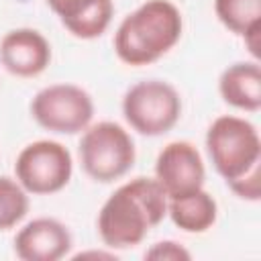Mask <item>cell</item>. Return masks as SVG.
I'll return each instance as SVG.
<instances>
[{
	"instance_id": "obj_1",
	"label": "cell",
	"mask_w": 261,
	"mask_h": 261,
	"mask_svg": "<svg viewBox=\"0 0 261 261\" xmlns=\"http://www.w3.org/2000/svg\"><path fill=\"white\" fill-rule=\"evenodd\" d=\"M167 214V196L155 177L122 184L98 212V234L110 249H133Z\"/></svg>"
},
{
	"instance_id": "obj_2",
	"label": "cell",
	"mask_w": 261,
	"mask_h": 261,
	"mask_svg": "<svg viewBox=\"0 0 261 261\" xmlns=\"http://www.w3.org/2000/svg\"><path fill=\"white\" fill-rule=\"evenodd\" d=\"M206 149L214 169L239 198H261V139L255 124L232 114L218 116L208 126Z\"/></svg>"
},
{
	"instance_id": "obj_3",
	"label": "cell",
	"mask_w": 261,
	"mask_h": 261,
	"mask_svg": "<svg viewBox=\"0 0 261 261\" xmlns=\"http://www.w3.org/2000/svg\"><path fill=\"white\" fill-rule=\"evenodd\" d=\"M184 20L169 0H147L118 24L114 53L126 65H149L163 57L181 37Z\"/></svg>"
},
{
	"instance_id": "obj_4",
	"label": "cell",
	"mask_w": 261,
	"mask_h": 261,
	"mask_svg": "<svg viewBox=\"0 0 261 261\" xmlns=\"http://www.w3.org/2000/svg\"><path fill=\"white\" fill-rule=\"evenodd\" d=\"M135 141L116 122L102 120L86 128L80 141V161L86 175L110 184L135 165Z\"/></svg>"
},
{
	"instance_id": "obj_5",
	"label": "cell",
	"mask_w": 261,
	"mask_h": 261,
	"mask_svg": "<svg viewBox=\"0 0 261 261\" xmlns=\"http://www.w3.org/2000/svg\"><path fill=\"white\" fill-rule=\"evenodd\" d=\"M126 122L145 137H159L175 126L181 114L177 90L163 80H145L130 86L122 98Z\"/></svg>"
},
{
	"instance_id": "obj_6",
	"label": "cell",
	"mask_w": 261,
	"mask_h": 261,
	"mask_svg": "<svg viewBox=\"0 0 261 261\" xmlns=\"http://www.w3.org/2000/svg\"><path fill=\"white\" fill-rule=\"evenodd\" d=\"M39 126L59 135H75L90 126L94 116L92 96L73 84H53L39 90L31 102Z\"/></svg>"
},
{
	"instance_id": "obj_7",
	"label": "cell",
	"mask_w": 261,
	"mask_h": 261,
	"mask_svg": "<svg viewBox=\"0 0 261 261\" xmlns=\"http://www.w3.org/2000/svg\"><path fill=\"white\" fill-rule=\"evenodd\" d=\"M73 171L71 153L65 145L57 141H35L27 145L14 163V173L18 184L27 194L47 196L63 190Z\"/></svg>"
},
{
	"instance_id": "obj_8",
	"label": "cell",
	"mask_w": 261,
	"mask_h": 261,
	"mask_svg": "<svg viewBox=\"0 0 261 261\" xmlns=\"http://www.w3.org/2000/svg\"><path fill=\"white\" fill-rule=\"evenodd\" d=\"M206 169L200 151L190 141H173L165 145L155 161V179L163 188L167 200L186 196L204 186Z\"/></svg>"
},
{
	"instance_id": "obj_9",
	"label": "cell",
	"mask_w": 261,
	"mask_h": 261,
	"mask_svg": "<svg viewBox=\"0 0 261 261\" xmlns=\"http://www.w3.org/2000/svg\"><path fill=\"white\" fill-rule=\"evenodd\" d=\"M0 63L18 77H35L51 63V45L35 29H14L0 41Z\"/></svg>"
},
{
	"instance_id": "obj_10",
	"label": "cell",
	"mask_w": 261,
	"mask_h": 261,
	"mask_svg": "<svg viewBox=\"0 0 261 261\" xmlns=\"http://www.w3.org/2000/svg\"><path fill=\"white\" fill-rule=\"evenodd\" d=\"M71 249V232L55 218H35L14 237V253L22 261H57Z\"/></svg>"
},
{
	"instance_id": "obj_11",
	"label": "cell",
	"mask_w": 261,
	"mask_h": 261,
	"mask_svg": "<svg viewBox=\"0 0 261 261\" xmlns=\"http://www.w3.org/2000/svg\"><path fill=\"white\" fill-rule=\"evenodd\" d=\"M47 4L77 39L100 37L114 14L112 0H47Z\"/></svg>"
},
{
	"instance_id": "obj_12",
	"label": "cell",
	"mask_w": 261,
	"mask_h": 261,
	"mask_svg": "<svg viewBox=\"0 0 261 261\" xmlns=\"http://www.w3.org/2000/svg\"><path fill=\"white\" fill-rule=\"evenodd\" d=\"M220 96L226 104L257 112L261 108V67L257 61H239L228 65L218 80Z\"/></svg>"
},
{
	"instance_id": "obj_13",
	"label": "cell",
	"mask_w": 261,
	"mask_h": 261,
	"mask_svg": "<svg viewBox=\"0 0 261 261\" xmlns=\"http://www.w3.org/2000/svg\"><path fill=\"white\" fill-rule=\"evenodd\" d=\"M167 214L171 222L186 232H206L218 214L216 200L206 190H196L186 196L167 200Z\"/></svg>"
},
{
	"instance_id": "obj_14",
	"label": "cell",
	"mask_w": 261,
	"mask_h": 261,
	"mask_svg": "<svg viewBox=\"0 0 261 261\" xmlns=\"http://www.w3.org/2000/svg\"><path fill=\"white\" fill-rule=\"evenodd\" d=\"M218 20L234 35H247L261 24V0H214Z\"/></svg>"
},
{
	"instance_id": "obj_15",
	"label": "cell",
	"mask_w": 261,
	"mask_h": 261,
	"mask_svg": "<svg viewBox=\"0 0 261 261\" xmlns=\"http://www.w3.org/2000/svg\"><path fill=\"white\" fill-rule=\"evenodd\" d=\"M29 212L27 190L6 175H0V230L16 226Z\"/></svg>"
},
{
	"instance_id": "obj_16",
	"label": "cell",
	"mask_w": 261,
	"mask_h": 261,
	"mask_svg": "<svg viewBox=\"0 0 261 261\" xmlns=\"http://www.w3.org/2000/svg\"><path fill=\"white\" fill-rule=\"evenodd\" d=\"M192 255L188 249H184L175 241H161L155 243L147 253L145 259H157V261H188Z\"/></svg>"
}]
</instances>
